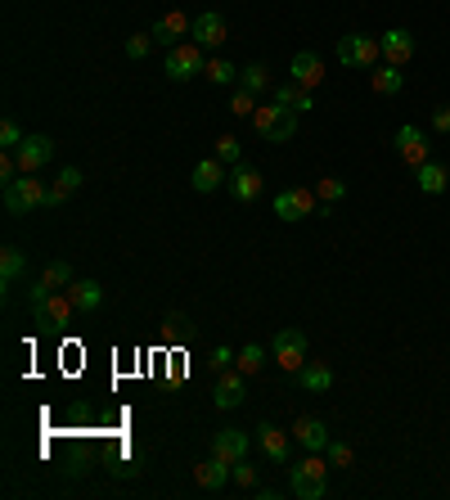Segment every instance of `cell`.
<instances>
[{
	"mask_svg": "<svg viewBox=\"0 0 450 500\" xmlns=\"http://www.w3.org/2000/svg\"><path fill=\"white\" fill-rule=\"evenodd\" d=\"M50 199V181H41V172H19L14 181H5V212L10 217H28L32 208H46Z\"/></svg>",
	"mask_w": 450,
	"mask_h": 500,
	"instance_id": "1",
	"label": "cell"
},
{
	"mask_svg": "<svg viewBox=\"0 0 450 500\" xmlns=\"http://www.w3.org/2000/svg\"><path fill=\"white\" fill-rule=\"evenodd\" d=\"M252 127H257V136H261V140L284 145V140H293V131H297V113H288V109H279V104L270 100V104H257Z\"/></svg>",
	"mask_w": 450,
	"mask_h": 500,
	"instance_id": "2",
	"label": "cell"
},
{
	"mask_svg": "<svg viewBox=\"0 0 450 500\" xmlns=\"http://www.w3.org/2000/svg\"><path fill=\"white\" fill-rule=\"evenodd\" d=\"M378 59H383L378 37L351 32V37H342V41H338V64H342V68H378Z\"/></svg>",
	"mask_w": 450,
	"mask_h": 500,
	"instance_id": "3",
	"label": "cell"
},
{
	"mask_svg": "<svg viewBox=\"0 0 450 500\" xmlns=\"http://www.w3.org/2000/svg\"><path fill=\"white\" fill-rule=\"evenodd\" d=\"M203 68H207V59H203V46H199V41L172 46V50H167V64H163V73H167L172 82H190V77H199Z\"/></svg>",
	"mask_w": 450,
	"mask_h": 500,
	"instance_id": "4",
	"label": "cell"
},
{
	"mask_svg": "<svg viewBox=\"0 0 450 500\" xmlns=\"http://www.w3.org/2000/svg\"><path fill=\"white\" fill-rule=\"evenodd\" d=\"M270 212H275L279 221H306V217H315V190H306V185L279 190L275 203H270Z\"/></svg>",
	"mask_w": 450,
	"mask_h": 500,
	"instance_id": "5",
	"label": "cell"
},
{
	"mask_svg": "<svg viewBox=\"0 0 450 500\" xmlns=\"http://www.w3.org/2000/svg\"><path fill=\"white\" fill-rule=\"evenodd\" d=\"M270 356L279 361V370L297 374V370L306 365V334H302V329H279L275 343H270Z\"/></svg>",
	"mask_w": 450,
	"mask_h": 500,
	"instance_id": "6",
	"label": "cell"
},
{
	"mask_svg": "<svg viewBox=\"0 0 450 500\" xmlns=\"http://www.w3.org/2000/svg\"><path fill=\"white\" fill-rule=\"evenodd\" d=\"M225 37H230V28H225V19H221V14H212V10L194 14L190 41H199L203 50H216V46H225Z\"/></svg>",
	"mask_w": 450,
	"mask_h": 500,
	"instance_id": "7",
	"label": "cell"
},
{
	"mask_svg": "<svg viewBox=\"0 0 450 500\" xmlns=\"http://www.w3.org/2000/svg\"><path fill=\"white\" fill-rule=\"evenodd\" d=\"M14 158H19V172H46L50 158H55V140L50 136H28Z\"/></svg>",
	"mask_w": 450,
	"mask_h": 500,
	"instance_id": "8",
	"label": "cell"
},
{
	"mask_svg": "<svg viewBox=\"0 0 450 500\" xmlns=\"http://www.w3.org/2000/svg\"><path fill=\"white\" fill-rule=\"evenodd\" d=\"M230 194L239 199V203H257L261 199V190H266V181H261V172L257 167H248V163H234V172H230Z\"/></svg>",
	"mask_w": 450,
	"mask_h": 500,
	"instance_id": "9",
	"label": "cell"
},
{
	"mask_svg": "<svg viewBox=\"0 0 450 500\" xmlns=\"http://www.w3.org/2000/svg\"><path fill=\"white\" fill-rule=\"evenodd\" d=\"M248 446H252V437H248L243 428H216V433H212V455H221V460H230V464L248 460Z\"/></svg>",
	"mask_w": 450,
	"mask_h": 500,
	"instance_id": "10",
	"label": "cell"
},
{
	"mask_svg": "<svg viewBox=\"0 0 450 500\" xmlns=\"http://www.w3.org/2000/svg\"><path fill=\"white\" fill-rule=\"evenodd\" d=\"M378 46H383V59L396 64V68H405V64L414 59V37H410L405 28H387V32L378 37Z\"/></svg>",
	"mask_w": 450,
	"mask_h": 500,
	"instance_id": "11",
	"label": "cell"
},
{
	"mask_svg": "<svg viewBox=\"0 0 450 500\" xmlns=\"http://www.w3.org/2000/svg\"><path fill=\"white\" fill-rule=\"evenodd\" d=\"M225 167H230V163H221V158L212 154V158L194 163V172H190V185H194L199 194H212V190H221V185L230 181V176H225Z\"/></svg>",
	"mask_w": 450,
	"mask_h": 500,
	"instance_id": "12",
	"label": "cell"
},
{
	"mask_svg": "<svg viewBox=\"0 0 450 500\" xmlns=\"http://www.w3.org/2000/svg\"><path fill=\"white\" fill-rule=\"evenodd\" d=\"M190 28H194V19H185L181 10H172V14H163L149 32H154V41H158V46H167V50H172V46H181V37H190Z\"/></svg>",
	"mask_w": 450,
	"mask_h": 500,
	"instance_id": "13",
	"label": "cell"
},
{
	"mask_svg": "<svg viewBox=\"0 0 450 500\" xmlns=\"http://www.w3.org/2000/svg\"><path fill=\"white\" fill-rule=\"evenodd\" d=\"M392 145H396V154H401L410 167H423V163H428V140H423L419 127H401V131L392 136Z\"/></svg>",
	"mask_w": 450,
	"mask_h": 500,
	"instance_id": "14",
	"label": "cell"
},
{
	"mask_svg": "<svg viewBox=\"0 0 450 500\" xmlns=\"http://www.w3.org/2000/svg\"><path fill=\"white\" fill-rule=\"evenodd\" d=\"M288 77H293L297 86H306V91H315V86L324 82V64H320V55H311V50H302V55H293V64H288Z\"/></svg>",
	"mask_w": 450,
	"mask_h": 500,
	"instance_id": "15",
	"label": "cell"
},
{
	"mask_svg": "<svg viewBox=\"0 0 450 500\" xmlns=\"http://www.w3.org/2000/svg\"><path fill=\"white\" fill-rule=\"evenodd\" d=\"M293 442L302 446V451H324L333 437H329V428H324V419H311V415H302L297 424H293Z\"/></svg>",
	"mask_w": 450,
	"mask_h": 500,
	"instance_id": "16",
	"label": "cell"
},
{
	"mask_svg": "<svg viewBox=\"0 0 450 500\" xmlns=\"http://www.w3.org/2000/svg\"><path fill=\"white\" fill-rule=\"evenodd\" d=\"M194 478H199V487L221 491L225 482H234V464H230V460H221V455H207V460L194 469Z\"/></svg>",
	"mask_w": 450,
	"mask_h": 500,
	"instance_id": "17",
	"label": "cell"
},
{
	"mask_svg": "<svg viewBox=\"0 0 450 500\" xmlns=\"http://www.w3.org/2000/svg\"><path fill=\"white\" fill-rule=\"evenodd\" d=\"M275 104L302 118V113H311V109H315V95H311L306 86H297V82H279V86H275Z\"/></svg>",
	"mask_w": 450,
	"mask_h": 500,
	"instance_id": "18",
	"label": "cell"
},
{
	"mask_svg": "<svg viewBox=\"0 0 450 500\" xmlns=\"http://www.w3.org/2000/svg\"><path fill=\"white\" fill-rule=\"evenodd\" d=\"M257 446L270 464H288V433H279L275 424H257Z\"/></svg>",
	"mask_w": 450,
	"mask_h": 500,
	"instance_id": "19",
	"label": "cell"
},
{
	"mask_svg": "<svg viewBox=\"0 0 450 500\" xmlns=\"http://www.w3.org/2000/svg\"><path fill=\"white\" fill-rule=\"evenodd\" d=\"M82 181H86V176H82V167H64V172L50 181V199H46V208H64V203L82 190Z\"/></svg>",
	"mask_w": 450,
	"mask_h": 500,
	"instance_id": "20",
	"label": "cell"
},
{
	"mask_svg": "<svg viewBox=\"0 0 450 500\" xmlns=\"http://www.w3.org/2000/svg\"><path fill=\"white\" fill-rule=\"evenodd\" d=\"M68 298H73L77 316H95V311L104 307V289H100V280H77V284L68 289Z\"/></svg>",
	"mask_w": 450,
	"mask_h": 500,
	"instance_id": "21",
	"label": "cell"
},
{
	"mask_svg": "<svg viewBox=\"0 0 450 500\" xmlns=\"http://www.w3.org/2000/svg\"><path fill=\"white\" fill-rule=\"evenodd\" d=\"M73 316H77V307H73V298H68V293H55L41 311H32V320H37V325H55V329H59V325H73Z\"/></svg>",
	"mask_w": 450,
	"mask_h": 500,
	"instance_id": "22",
	"label": "cell"
},
{
	"mask_svg": "<svg viewBox=\"0 0 450 500\" xmlns=\"http://www.w3.org/2000/svg\"><path fill=\"white\" fill-rule=\"evenodd\" d=\"M243 379H248L243 370H234V374H221V379H216L212 397H216V406H221V410H234V406H243V397H248V392H243Z\"/></svg>",
	"mask_w": 450,
	"mask_h": 500,
	"instance_id": "23",
	"label": "cell"
},
{
	"mask_svg": "<svg viewBox=\"0 0 450 500\" xmlns=\"http://www.w3.org/2000/svg\"><path fill=\"white\" fill-rule=\"evenodd\" d=\"M297 388H302V392H329V388H333V370H329L324 361H306V365L297 370Z\"/></svg>",
	"mask_w": 450,
	"mask_h": 500,
	"instance_id": "24",
	"label": "cell"
},
{
	"mask_svg": "<svg viewBox=\"0 0 450 500\" xmlns=\"http://www.w3.org/2000/svg\"><path fill=\"white\" fill-rule=\"evenodd\" d=\"M414 181H419V190L423 194H446V185H450V172L441 167V163H423V167H414Z\"/></svg>",
	"mask_w": 450,
	"mask_h": 500,
	"instance_id": "25",
	"label": "cell"
},
{
	"mask_svg": "<svg viewBox=\"0 0 450 500\" xmlns=\"http://www.w3.org/2000/svg\"><path fill=\"white\" fill-rule=\"evenodd\" d=\"M329 469H333V464H329V460H320V451H306V460L288 469V482H324V473H329Z\"/></svg>",
	"mask_w": 450,
	"mask_h": 500,
	"instance_id": "26",
	"label": "cell"
},
{
	"mask_svg": "<svg viewBox=\"0 0 450 500\" xmlns=\"http://www.w3.org/2000/svg\"><path fill=\"white\" fill-rule=\"evenodd\" d=\"M23 266H28V253L10 244L5 253H0V284H5V289H14V284L23 280Z\"/></svg>",
	"mask_w": 450,
	"mask_h": 500,
	"instance_id": "27",
	"label": "cell"
},
{
	"mask_svg": "<svg viewBox=\"0 0 450 500\" xmlns=\"http://www.w3.org/2000/svg\"><path fill=\"white\" fill-rule=\"evenodd\" d=\"M369 86H374L378 95H401V91H405V73H401L396 64H378L374 77H369Z\"/></svg>",
	"mask_w": 450,
	"mask_h": 500,
	"instance_id": "28",
	"label": "cell"
},
{
	"mask_svg": "<svg viewBox=\"0 0 450 500\" xmlns=\"http://www.w3.org/2000/svg\"><path fill=\"white\" fill-rule=\"evenodd\" d=\"M41 284H46L50 293H68V289L77 284V275H73V266H68V262H50V266L41 271Z\"/></svg>",
	"mask_w": 450,
	"mask_h": 500,
	"instance_id": "29",
	"label": "cell"
},
{
	"mask_svg": "<svg viewBox=\"0 0 450 500\" xmlns=\"http://www.w3.org/2000/svg\"><path fill=\"white\" fill-rule=\"evenodd\" d=\"M239 86H243L248 95H266V91H270V73H266V64H248V68L239 73Z\"/></svg>",
	"mask_w": 450,
	"mask_h": 500,
	"instance_id": "30",
	"label": "cell"
},
{
	"mask_svg": "<svg viewBox=\"0 0 450 500\" xmlns=\"http://www.w3.org/2000/svg\"><path fill=\"white\" fill-rule=\"evenodd\" d=\"M234 365H239L243 374H257V370H266V347H261V343H248V347L234 356Z\"/></svg>",
	"mask_w": 450,
	"mask_h": 500,
	"instance_id": "31",
	"label": "cell"
},
{
	"mask_svg": "<svg viewBox=\"0 0 450 500\" xmlns=\"http://www.w3.org/2000/svg\"><path fill=\"white\" fill-rule=\"evenodd\" d=\"M203 73H207V82H216V86H230V82L239 77V68H234L230 59H207Z\"/></svg>",
	"mask_w": 450,
	"mask_h": 500,
	"instance_id": "32",
	"label": "cell"
},
{
	"mask_svg": "<svg viewBox=\"0 0 450 500\" xmlns=\"http://www.w3.org/2000/svg\"><path fill=\"white\" fill-rule=\"evenodd\" d=\"M342 194H347V185H342L338 176H324V181H315V199H320L324 208H333Z\"/></svg>",
	"mask_w": 450,
	"mask_h": 500,
	"instance_id": "33",
	"label": "cell"
},
{
	"mask_svg": "<svg viewBox=\"0 0 450 500\" xmlns=\"http://www.w3.org/2000/svg\"><path fill=\"white\" fill-rule=\"evenodd\" d=\"M28 136L19 131V122L14 118H5V122H0V149H5V154H19V145H23Z\"/></svg>",
	"mask_w": 450,
	"mask_h": 500,
	"instance_id": "34",
	"label": "cell"
},
{
	"mask_svg": "<svg viewBox=\"0 0 450 500\" xmlns=\"http://www.w3.org/2000/svg\"><path fill=\"white\" fill-rule=\"evenodd\" d=\"M154 46H158V41H154V32H136V37H127V59H136V64H140Z\"/></svg>",
	"mask_w": 450,
	"mask_h": 500,
	"instance_id": "35",
	"label": "cell"
},
{
	"mask_svg": "<svg viewBox=\"0 0 450 500\" xmlns=\"http://www.w3.org/2000/svg\"><path fill=\"white\" fill-rule=\"evenodd\" d=\"M216 158H221V163H243L239 136H216Z\"/></svg>",
	"mask_w": 450,
	"mask_h": 500,
	"instance_id": "36",
	"label": "cell"
},
{
	"mask_svg": "<svg viewBox=\"0 0 450 500\" xmlns=\"http://www.w3.org/2000/svg\"><path fill=\"white\" fill-rule=\"evenodd\" d=\"M324 460H329L333 469H351V460H356V455H351V446H347V442H329V446H324Z\"/></svg>",
	"mask_w": 450,
	"mask_h": 500,
	"instance_id": "37",
	"label": "cell"
},
{
	"mask_svg": "<svg viewBox=\"0 0 450 500\" xmlns=\"http://www.w3.org/2000/svg\"><path fill=\"white\" fill-rule=\"evenodd\" d=\"M230 113H239V118H252L257 113V95H248L243 86L234 91V100H230Z\"/></svg>",
	"mask_w": 450,
	"mask_h": 500,
	"instance_id": "38",
	"label": "cell"
},
{
	"mask_svg": "<svg viewBox=\"0 0 450 500\" xmlns=\"http://www.w3.org/2000/svg\"><path fill=\"white\" fill-rule=\"evenodd\" d=\"M288 487H293V496H297V500H320V496L329 491L324 482H288Z\"/></svg>",
	"mask_w": 450,
	"mask_h": 500,
	"instance_id": "39",
	"label": "cell"
},
{
	"mask_svg": "<svg viewBox=\"0 0 450 500\" xmlns=\"http://www.w3.org/2000/svg\"><path fill=\"white\" fill-rule=\"evenodd\" d=\"M234 482H239L243 491H252V487H257V469H252L248 460H239V464H234Z\"/></svg>",
	"mask_w": 450,
	"mask_h": 500,
	"instance_id": "40",
	"label": "cell"
},
{
	"mask_svg": "<svg viewBox=\"0 0 450 500\" xmlns=\"http://www.w3.org/2000/svg\"><path fill=\"white\" fill-rule=\"evenodd\" d=\"M234 356H239V352H230V347H216V352L207 356V365H212V370H230V365H234Z\"/></svg>",
	"mask_w": 450,
	"mask_h": 500,
	"instance_id": "41",
	"label": "cell"
},
{
	"mask_svg": "<svg viewBox=\"0 0 450 500\" xmlns=\"http://www.w3.org/2000/svg\"><path fill=\"white\" fill-rule=\"evenodd\" d=\"M432 127H437L441 136H450V104H441V109L432 113Z\"/></svg>",
	"mask_w": 450,
	"mask_h": 500,
	"instance_id": "42",
	"label": "cell"
}]
</instances>
